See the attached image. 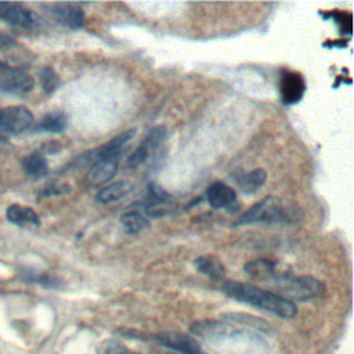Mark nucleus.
Segmentation results:
<instances>
[{"mask_svg": "<svg viewBox=\"0 0 354 354\" xmlns=\"http://www.w3.org/2000/svg\"><path fill=\"white\" fill-rule=\"evenodd\" d=\"M221 290L227 296L238 301L248 303L253 307L268 311L281 318L289 319L293 318L297 313V307L292 300H288L277 295L275 292H270L250 283L230 279L221 285Z\"/></svg>", "mask_w": 354, "mask_h": 354, "instance_id": "f257e3e1", "label": "nucleus"}, {"mask_svg": "<svg viewBox=\"0 0 354 354\" xmlns=\"http://www.w3.org/2000/svg\"><path fill=\"white\" fill-rule=\"evenodd\" d=\"M134 129L126 130L97 149L95 156L87 171L88 184H105L116 174L122 155L127 149L129 141L134 137Z\"/></svg>", "mask_w": 354, "mask_h": 354, "instance_id": "f03ea898", "label": "nucleus"}, {"mask_svg": "<svg viewBox=\"0 0 354 354\" xmlns=\"http://www.w3.org/2000/svg\"><path fill=\"white\" fill-rule=\"evenodd\" d=\"M299 218V209L285 207L275 196H266L250 206L236 220V225L253 223H288Z\"/></svg>", "mask_w": 354, "mask_h": 354, "instance_id": "7ed1b4c3", "label": "nucleus"}, {"mask_svg": "<svg viewBox=\"0 0 354 354\" xmlns=\"http://www.w3.org/2000/svg\"><path fill=\"white\" fill-rule=\"evenodd\" d=\"M277 290V295L290 300L296 299L300 301H306L314 297H319L325 292V285L314 277L301 275L293 277L292 274L275 281L271 283Z\"/></svg>", "mask_w": 354, "mask_h": 354, "instance_id": "20e7f679", "label": "nucleus"}, {"mask_svg": "<svg viewBox=\"0 0 354 354\" xmlns=\"http://www.w3.org/2000/svg\"><path fill=\"white\" fill-rule=\"evenodd\" d=\"M33 113L24 105L0 108V131L19 134L32 127Z\"/></svg>", "mask_w": 354, "mask_h": 354, "instance_id": "39448f33", "label": "nucleus"}, {"mask_svg": "<svg viewBox=\"0 0 354 354\" xmlns=\"http://www.w3.org/2000/svg\"><path fill=\"white\" fill-rule=\"evenodd\" d=\"M35 86L33 77L24 69L4 65L0 68V90L11 94H26Z\"/></svg>", "mask_w": 354, "mask_h": 354, "instance_id": "423d86ee", "label": "nucleus"}, {"mask_svg": "<svg viewBox=\"0 0 354 354\" xmlns=\"http://www.w3.org/2000/svg\"><path fill=\"white\" fill-rule=\"evenodd\" d=\"M243 270L253 279L264 281V282H271V283H274L275 281L282 279V278H285V277L292 274L289 267L279 266L278 263L267 260V259H257V260L249 261L243 267Z\"/></svg>", "mask_w": 354, "mask_h": 354, "instance_id": "0eeeda50", "label": "nucleus"}, {"mask_svg": "<svg viewBox=\"0 0 354 354\" xmlns=\"http://www.w3.org/2000/svg\"><path fill=\"white\" fill-rule=\"evenodd\" d=\"M167 136V130L165 126H156V127H152L147 137L142 140V142L140 144L138 148L134 149V152L129 156L127 159V166L130 169H134L140 165H142L151 155V152H153L162 142L163 140L166 138Z\"/></svg>", "mask_w": 354, "mask_h": 354, "instance_id": "6e6552de", "label": "nucleus"}, {"mask_svg": "<svg viewBox=\"0 0 354 354\" xmlns=\"http://www.w3.org/2000/svg\"><path fill=\"white\" fill-rule=\"evenodd\" d=\"M0 18L12 26L24 29L39 26L37 17L19 3H0Z\"/></svg>", "mask_w": 354, "mask_h": 354, "instance_id": "1a4fd4ad", "label": "nucleus"}, {"mask_svg": "<svg viewBox=\"0 0 354 354\" xmlns=\"http://www.w3.org/2000/svg\"><path fill=\"white\" fill-rule=\"evenodd\" d=\"M155 339L160 344H163L180 354H206L195 339H192L191 336L184 335V333L162 332V333L156 335Z\"/></svg>", "mask_w": 354, "mask_h": 354, "instance_id": "9d476101", "label": "nucleus"}, {"mask_svg": "<svg viewBox=\"0 0 354 354\" xmlns=\"http://www.w3.org/2000/svg\"><path fill=\"white\" fill-rule=\"evenodd\" d=\"M279 91L285 104H295L301 100L306 90L304 79L300 73L293 71H282Z\"/></svg>", "mask_w": 354, "mask_h": 354, "instance_id": "9b49d317", "label": "nucleus"}, {"mask_svg": "<svg viewBox=\"0 0 354 354\" xmlns=\"http://www.w3.org/2000/svg\"><path fill=\"white\" fill-rule=\"evenodd\" d=\"M51 15L69 29H79L84 25V12L80 7L69 3H58L50 7Z\"/></svg>", "mask_w": 354, "mask_h": 354, "instance_id": "f8f14e48", "label": "nucleus"}, {"mask_svg": "<svg viewBox=\"0 0 354 354\" xmlns=\"http://www.w3.org/2000/svg\"><path fill=\"white\" fill-rule=\"evenodd\" d=\"M206 199L213 209H227L235 203L236 194L230 185L221 181H216L209 185L206 191Z\"/></svg>", "mask_w": 354, "mask_h": 354, "instance_id": "ddd939ff", "label": "nucleus"}, {"mask_svg": "<svg viewBox=\"0 0 354 354\" xmlns=\"http://www.w3.org/2000/svg\"><path fill=\"white\" fill-rule=\"evenodd\" d=\"M7 220L18 227H37L40 224V218L37 213L28 206L22 205H10L6 210Z\"/></svg>", "mask_w": 354, "mask_h": 354, "instance_id": "4468645a", "label": "nucleus"}, {"mask_svg": "<svg viewBox=\"0 0 354 354\" xmlns=\"http://www.w3.org/2000/svg\"><path fill=\"white\" fill-rule=\"evenodd\" d=\"M191 330L202 337H216V336H225L231 335L234 328L225 322L214 321V319H202L192 324Z\"/></svg>", "mask_w": 354, "mask_h": 354, "instance_id": "2eb2a0df", "label": "nucleus"}, {"mask_svg": "<svg viewBox=\"0 0 354 354\" xmlns=\"http://www.w3.org/2000/svg\"><path fill=\"white\" fill-rule=\"evenodd\" d=\"M133 185L130 181L122 180V181H115L109 185L102 187L97 195H95V201L100 203H112L116 202L119 199H122L123 196H126L130 191H131Z\"/></svg>", "mask_w": 354, "mask_h": 354, "instance_id": "dca6fc26", "label": "nucleus"}, {"mask_svg": "<svg viewBox=\"0 0 354 354\" xmlns=\"http://www.w3.org/2000/svg\"><path fill=\"white\" fill-rule=\"evenodd\" d=\"M195 266L199 272L207 275L213 281H223L225 278V268L216 256H201L195 260Z\"/></svg>", "mask_w": 354, "mask_h": 354, "instance_id": "f3484780", "label": "nucleus"}, {"mask_svg": "<svg viewBox=\"0 0 354 354\" xmlns=\"http://www.w3.org/2000/svg\"><path fill=\"white\" fill-rule=\"evenodd\" d=\"M21 166H22L25 174L32 178H40V177H44L48 174L47 159L40 152H32V153L26 155L22 159Z\"/></svg>", "mask_w": 354, "mask_h": 354, "instance_id": "a211bd4d", "label": "nucleus"}, {"mask_svg": "<svg viewBox=\"0 0 354 354\" xmlns=\"http://www.w3.org/2000/svg\"><path fill=\"white\" fill-rule=\"evenodd\" d=\"M235 181L242 192L253 194L264 185V183L267 181V173L263 169H254L241 174L235 178Z\"/></svg>", "mask_w": 354, "mask_h": 354, "instance_id": "6ab92c4d", "label": "nucleus"}, {"mask_svg": "<svg viewBox=\"0 0 354 354\" xmlns=\"http://www.w3.org/2000/svg\"><path fill=\"white\" fill-rule=\"evenodd\" d=\"M68 124V118L64 112H51L41 118V120L35 126V131H48L61 133Z\"/></svg>", "mask_w": 354, "mask_h": 354, "instance_id": "aec40b11", "label": "nucleus"}, {"mask_svg": "<svg viewBox=\"0 0 354 354\" xmlns=\"http://www.w3.org/2000/svg\"><path fill=\"white\" fill-rule=\"evenodd\" d=\"M120 223L127 234H140L149 230L151 224L144 214L140 212H127L120 216Z\"/></svg>", "mask_w": 354, "mask_h": 354, "instance_id": "412c9836", "label": "nucleus"}, {"mask_svg": "<svg viewBox=\"0 0 354 354\" xmlns=\"http://www.w3.org/2000/svg\"><path fill=\"white\" fill-rule=\"evenodd\" d=\"M39 82L44 94L51 95L59 87V76L51 66H43L39 72Z\"/></svg>", "mask_w": 354, "mask_h": 354, "instance_id": "4be33fe9", "label": "nucleus"}, {"mask_svg": "<svg viewBox=\"0 0 354 354\" xmlns=\"http://www.w3.org/2000/svg\"><path fill=\"white\" fill-rule=\"evenodd\" d=\"M169 201H170V195L160 185H158L155 183H151L148 185V192H147V199H145V205L148 207H156Z\"/></svg>", "mask_w": 354, "mask_h": 354, "instance_id": "5701e85b", "label": "nucleus"}, {"mask_svg": "<svg viewBox=\"0 0 354 354\" xmlns=\"http://www.w3.org/2000/svg\"><path fill=\"white\" fill-rule=\"evenodd\" d=\"M102 354H138L130 348H127L126 346L118 343V342H111L106 343L102 348H101Z\"/></svg>", "mask_w": 354, "mask_h": 354, "instance_id": "b1692460", "label": "nucleus"}, {"mask_svg": "<svg viewBox=\"0 0 354 354\" xmlns=\"http://www.w3.org/2000/svg\"><path fill=\"white\" fill-rule=\"evenodd\" d=\"M71 191V187L68 184H59V183H50L46 187H43L41 195L50 196V195H61Z\"/></svg>", "mask_w": 354, "mask_h": 354, "instance_id": "393cba45", "label": "nucleus"}, {"mask_svg": "<svg viewBox=\"0 0 354 354\" xmlns=\"http://www.w3.org/2000/svg\"><path fill=\"white\" fill-rule=\"evenodd\" d=\"M15 44V39L10 35L0 32V48H10Z\"/></svg>", "mask_w": 354, "mask_h": 354, "instance_id": "a878e982", "label": "nucleus"}, {"mask_svg": "<svg viewBox=\"0 0 354 354\" xmlns=\"http://www.w3.org/2000/svg\"><path fill=\"white\" fill-rule=\"evenodd\" d=\"M7 147H8V141H7V138H4V137L0 134V151L6 149Z\"/></svg>", "mask_w": 354, "mask_h": 354, "instance_id": "bb28decb", "label": "nucleus"}, {"mask_svg": "<svg viewBox=\"0 0 354 354\" xmlns=\"http://www.w3.org/2000/svg\"><path fill=\"white\" fill-rule=\"evenodd\" d=\"M159 354H177V353H159Z\"/></svg>", "mask_w": 354, "mask_h": 354, "instance_id": "cd10ccee", "label": "nucleus"}]
</instances>
